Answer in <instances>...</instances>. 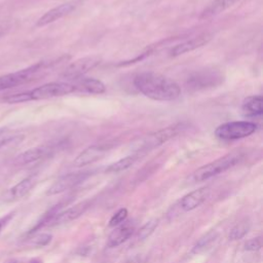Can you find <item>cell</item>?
<instances>
[{"mask_svg": "<svg viewBox=\"0 0 263 263\" xmlns=\"http://www.w3.org/2000/svg\"><path fill=\"white\" fill-rule=\"evenodd\" d=\"M134 85L145 97L155 101H175L181 95V88L176 81L154 72H143L136 75Z\"/></svg>", "mask_w": 263, "mask_h": 263, "instance_id": "6da1fadb", "label": "cell"}, {"mask_svg": "<svg viewBox=\"0 0 263 263\" xmlns=\"http://www.w3.org/2000/svg\"><path fill=\"white\" fill-rule=\"evenodd\" d=\"M243 157V153L239 151H234L229 154L224 155L223 157H220L213 162H210L199 168H197L193 175L191 176L192 180L194 182H202L205 181L212 177H215L228 168L234 166L237 164Z\"/></svg>", "mask_w": 263, "mask_h": 263, "instance_id": "7a4b0ae2", "label": "cell"}, {"mask_svg": "<svg viewBox=\"0 0 263 263\" xmlns=\"http://www.w3.org/2000/svg\"><path fill=\"white\" fill-rule=\"evenodd\" d=\"M257 129V124L252 121H230L219 125L215 129V136L221 140L231 141L251 136Z\"/></svg>", "mask_w": 263, "mask_h": 263, "instance_id": "3957f363", "label": "cell"}, {"mask_svg": "<svg viewBox=\"0 0 263 263\" xmlns=\"http://www.w3.org/2000/svg\"><path fill=\"white\" fill-rule=\"evenodd\" d=\"M179 133V125H173V126H167L165 128L159 129L157 132L148 134L142 138H140L138 141H136L133 144V149L138 152H144L147 150H151L155 147L160 146L161 144L165 143L170 139L174 138L177 136Z\"/></svg>", "mask_w": 263, "mask_h": 263, "instance_id": "277c9868", "label": "cell"}, {"mask_svg": "<svg viewBox=\"0 0 263 263\" xmlns=\"http://www.w3.org/2000/svg\"><path fill=\"white\" fill-rule=\"evenodd\" d=\"M71 92H75L74 86L71 82H48L32 90L26 91V95L29 102L62 97Z\"/></svg>", "mask_w": 263, "mask_h": 263, "instance_id": "5b68a950", "label": "cell"}, {"mask_svg": "<svg viewBox=\"0 0 263 263\" xmlns=\"http://www.w3.org/2000/svg\"><path fill=\"white\" fill-rule=\"evenodd\" d=\"M42 70L43 63H38L29 68L0 76V91L18 86L32 80Z\"/></svg>", "mask_w": 263, "mask_h": 263, "instance_id": "8992f818", "label": "cell"}, {"mask_svg": "<svg viewBox=\"0 0 263 263\" xmlns=\"http://www.w3.org/2000/svg\"><path fill=\"white\" fill-rule=\"evenodd\" d=\"M100 58L96 55L84 57L76 60L64 71L63 77L69 80H76L78 78L83 77L85 73L93 69L100 64Z\"/></svg>", "mask_w": 263, "mask_h": 263, "instance_id": "52a82bcc", "label": "cell"}, {"mask_svg": "<svg viewBox=\"0 0 263 263\" xmlns=\"http://www.w3.org/2000/svg\"><path fill=\"white\" fill-rule=\"evenodd\" d=\"M88 173L86 172H80V173H72V174H68L65 175L63 177H61L60 179H58L47 190L46 194L47 195H55L59 193H62L74 186H76L77 184L81 183L82 181H84L87 177H88Z\"/></svg>", "mask_w": 263, "mask_h": 263, "instance_id": "ba28073f", "label": "cell"}, {"mask_svg": "<svg viewBox=\"0 0 263 263\" xmlns=\"http://www.w3.org/2000/svg\"><path fill=\"white\" fill-rule=\"evenodd\" d=\"M221 80V74L216 71H201L194 73L188 78V85L194 89H201L215 86L219 84Z\"/></svg>", "mask_w": 263, "mask_h": 263, "instance_id": "9c48e42d", "label": "cell"}, {"mask_svg": "<svg viewBox=\"0 0 263 263\" xmlns=\"http://www.w3.org/2000/svg\"><path fill=\"white\" fill-rule=\"evenodd\" d=\"M90 202L88 200H84L82 202H79L69 209H67L64 212L58 213L48 223V226H57L64 223H68L70 221H73L77 218H79L82 214L86 212V210L89 208Z\"/></svg>", "mask_w": 263, "mask_h": 263, "instance_id": "30bf717a", "label": "cell"}, {"mask_svg": "<svg viewBox=\"0 0 263 263\" xmlns=\"http://www.w3.org/2000/svg\"><path fill=\"white\" fill-rule=\"evenodd\" d=\"M75 7H76V3L74 1L60 4V5L51 8V9H49L41 17H39L37 23H36V26L37 27H44L48 24H51V23L66 16L70 12H72L75 9Z\"/></svg>", "mask_w": 263, "mask_h": 263, "instance_id": "8fae6325", "label": "cell"}, {"mask_svg": "<svg viewBox=\"0 0 263 263\" xmlns=\"http://www.w3.org/2000/svg\"><path fill=\"white\" fill-rule=\"evenodd\" d=\"M107 152V148L103 145H91L85 148L82 152H80L77 157L74 159V166L80 167L87 164H90L99 159H101Z\"/></svg>", "mask_w": 263, "mask_h": 263, "instance_id": "7c38bea8", "label": "cell"}, {"mask_svg": "<svg viewBox=\"0 0 263 263\" xmlns=\"http://www.w3.org/2000/svg\"><path fill=\"white\" fill-rule=\"evenodd\" d=\"M35 184L34 177H28L15 184L13 187L9 188L7 191H5L2 195V200L5 202H11L15 201L17 199H21L25 195H27L30 190L33 188Z\"/></svg>", "mask_w": 263, "mask_h": 263, "instance_id": "4fadbf2b", "label": "cell"}, {"mask_svg": "<svg viewBox=\"0 0 263 263\" xmlns=\"http://www.w3.org/2000/svg\"><path fill=\"white\" fill-rule=\"evenodd\" d=\"M74 86L75 91L83 92V93H90V95H100L105 92L106 86L105 84L96 78H78L71 82Z\"/></svg>", "mask_w": 263, "mask_h": 263, "instance_id": "5bb4252c", "label": "cell"}, {"mask_svg": "<svg viewBox=\"0 0 263 263\" xmlns=\"http://www.w3.org/2000/svg\"><path fill=\"white\" fill-rule=\"evenodd\" d=\"M50 153V148L45 147V146H39V147H34L31 149H28L24 151L23 153L18 154L13 162L16 165H26L35 161H38L42 158H44L46 155Z\"/></svg>", "mask_w": 263, "mask_h": 263, "instance_id": "9a60e30c", "label": "cell"}, {"mask_svg": "<svg viewBox=\"0 0 263 263\" xmlns=\"http://www.w3.org/2000/svg\"><path fill=\"white\" fill-rule=\"evenodd\" d=\"M209 193H210V190L206 187H202L194 191H191L181 199L180 205L185 212L192 211L197 206H199L206 199Z\"/></svg>", "mask_w": 263, "mask_h": 263, "instance_id": "2e32d148", "label": "cell"}, {"mask_svg": "<svg viewBox=\"0 0 263 263\" xmlns=\"http://www.w3.org/2000/svg\"><path fill=\"white\" fill-rule=\"evenodd\" d=\"M210 38H211L210 35L202 34V35H199V36L194 37L192 39H189L187 41H184V42L176 45L175 47H173L170 51V55L171 57H178V55L184 54L186 52L192 51V50H194L198 47H201L205 43H208Z\"/></svg>", "mask_w": 263, "mask_h": 263, "instance_id": "e0dca14e", "label": "cell"}, {"mask_svg": "<svg viewBox=\"0 0 263 263\" xmlns=\"http://www.w3.org/2000/svg\"><path fill=\"white\" fill-rule=\"evenodd\" d=\"M134 233V227L119 226L115 228L108 236L107 246L109 248H115L126 241Z\"/></svg>", "mask_w": 263, "mask_h": 263, "instance_id": "ac0fdd59", "label": "cell"}, {"mask_svg": "<svg viewBox=\"0 0 263 263\" xmlns=\"http://www.w3.org/2000/svg\"><path fill=\"white\" fill-rule=\"evenodd\" d=\"M262 96H251L245 99L241 105V110L247 116H260L263 113Z\"/></svg>", "mask_w": 263, "mask_h": 263, "instance_id": "d6986e66", "label": "cell"}, {"mask_svg": "<svg viewBox=\"0 0 263 263\" xmlns=\"http://www.w3.org/2000/svg\"><path fill=\"white\" fill-rule=\"evenodd\" d=\"M239 0H214L212 3H210L201 12L200 17L201 18H208L214 15H217L230 6H232L234 3H236Z\"/></svg>", "mask_w": 263, "mask_h": 263, "instance_id": "ffe728a7", "label": "cell"}, {"mask_svg": "<svg viewBox=\"0 0 263 263\" xmlns=\"http://www.w3.org/2000/svg\"><path fill=\"white\" fill-rule=\"evenodd\" d=\"M136 160H137L136 155H129V156L123 157V158L117 160L116 162L110 164L106 168V172L107 173H119V172L125 171L128 167H130L136 162Z\"/></svg>", "mask_w": 263, "mask_h": 263, "instance_id": "44dd1931", "label": "cell"}, {"mask_svg": "<svg viewBox=\"0 0 263 263\" xmlns=\"http://www.w3.org/2000/svg\"><path fill=\"white\" fill-rule=\"evenodd\" d=\"M218 236V233L216 231H211L209 233H206L205 235H203L202 237H200L196 243L193 246V249H192V253L194 254H198L202 251H204L205 249L209 248V246L217 238Z\"/></svg>", "mask_w": 263, "mask_h": 263, "instance_id": "7402d4cb", "label": "cell"}, {"mask_svg": "<svg viewBox=\"0 0 263 263\" xmlns=\"http://www.w3.org/2000/svg\"><path fill=\"white\" fill-rule=\"evenodd\" d=\"M249 229H250V222H248V221L239 222L238 224H236L234 227L231 228L228 237L231 240L240 239L248 233Z\"/></svg>", "mask_w": 263, "mask_h": 263, "instance_id": "603a6c76", "label": "cell"}, {"mask_svg": "<svg viewBox=\"0 0 263 263\" xmlns=\"http://www.w3.org/2000/svg\"><path fill=\"white\" fill-rule=\"evenodd\" d=\"M158 222H159L158 219H152V220L146 222V223L140 228V230L138 231V239L144 240L145 238H147L148 236H150V235L154 232L155 228L157 227Z\"/></svg>", "mask_w": 263, "mask_h": 263, "instance_id": "cb8c5ba5", "label": "cell"}, {"mask_svg": "<svg viewBox=\"0 0 263 263\" xmlns=\"http://www.w3.org/2000/svg\"><path fill=\"white\" fill-rule=\"evenodd\" d=\"M51 238H52V236L49 233H39V234H36L35 236L31 237L29 239L28 243L35 246V247H44L50 242Z\"/></svg>", "mask_w": 263, "mask_h": 263, "instance_id": "d4e9b609", "label": "cell"}, {"mask_svg": "<svg viewBox=\"0 0 263 263\" xmlns=\"http://www.w3.org/2000/svg\"><path fill=\"white\" fill-rule=\"evenodd\" d=\"M23 136H16L6 128H0V148L13 142L16 139H23Z\"/></svg>", "mask_w": 263, "mask_h": 263, "instance_id": "484cf974", "label": "cell"}, {"mask_svg": "<svg viewBox=\"0 0 263 263\" xmlns=\"http://www.w3.org/2000/svg\"><path fill=\"white\" fill-rule=\"evenodd\" d=\"M127 214H128V213H127V210H126L125 208L119 209V210L111 217V219H110V221H109V226H110V227H115V226L119 225L120 223H122V222L126 219Z\"/></svg>", "mask_w": 263, "mask_h": 263, "instance_id": "4316f807", "label": "cell"}, {"mask_svg": "<svg viewBox=\"0 0 263 263\" xmlns=\"http://www.w3.org/2000/svg\"><path fill=\"white\" fill-rule=\"evenodd\" d=\"M261 247H262V239H261L260 236H258L256 238L249 239L245 243V250L246 251H251V252L258 251V250L261 249Z\"/></svg>", "mask_w": 263, "mask_h": 263, "instance_id": "83f0119b", "label": "cell"}, {"mask_svg": "<svg viewBox=\"0 0 263 263\" xmlns=\"http://www.w3.org/2000/svg\"><path fill=\"white\" fill-rule=\"evenodd\" d=\"M13 213H9L8 215H6L5 217H2V218H0V231L2 230V228L3 227H5L6 225H7V223L11 220V218L13 217Z\"/></svg>", "mask_w": 263, "mask_h": 263, "instance_id": "f1b7e54d", "label": "cell"}, {"mask_svg": "<svg viewBox=\"0 0 263 263\" xmlns=\"http://www.w3.org/2000/svg\"><path fill=\"white\" fill-rule=\"evenodd\" d=\"M124 263H141V261H140L139 257H134V258H129Z\"/></svg>", "mask_w": 263, "mask_h": 263, "instance_id": "f546056e", "label": "cell"}, {"mask_svg": "<svg viewBox=\"0 0 263 263\" xmlns=\"http://www.w3.org/2000/svg\"><path fill=\"white\" fill-rule=\"evenodd\" d=\"M29 263H42V262H41V260H39V259H33V260H31Z\"/></svg>", "mask_w": 263, "mask_h": 263, "instance_id": "4dcf8cb0", "label": "cell"}, {"mask_svg": "<svg viewBox=\"0 0 263 263\" xmlns=\"http://www.w3.org/2000/svg\"><path fill=\"white\" fill-rule=\"evenodd\" d=\"M6 263H17V261H16V260H14V259H11V260L7 261Z\"/></svg>", "mask_w": 263, "mask_h": 263, "instance_id": "1f68e13d", "label": "cell"}]
</instances>
